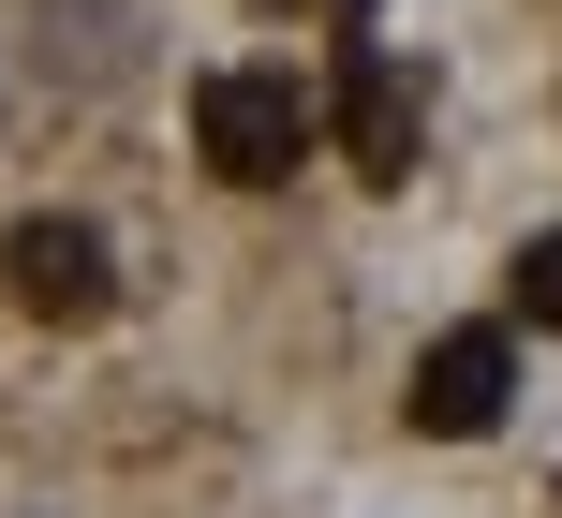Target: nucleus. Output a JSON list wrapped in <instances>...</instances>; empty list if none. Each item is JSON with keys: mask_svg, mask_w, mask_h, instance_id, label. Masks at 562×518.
Masks as SVG:
<instances>
[{"mask_svg": "<svg viewBox=\"0 0 562 518\" xmlns=\"http://www.w3.org/2000/svg\"><path fill=\"white\" fill-rule=\"evenodd\" d=\"M311 134H326V104H311V75H296V59L193 75V148H207V178H237V193H281V178L311 164Z\"/></svg>", "mask_w": 562, "mask_h": 518, "instance_id": "f257e3e1", "label": "nucleus"}, {"mask_svg": "<svg viewBox=\"0 0 562 518\" xmlns=\"http://www.w3.org/2000/svg\"><path fill=\"white\" fill-rule=\"evenodd\" d=\"M0 282H15L30 326H104L119 252H104V223H75V207H30V223L0 237Z\"/></svg>", "mask_w": 562, "mask_h": 518, "instance_id": "f03ea898", "label": "nucleus"}, {"mask_svg": "<svg viewBox=\"0 0 562 518\" xmlns=\"http://www.w3.org/2000/svg\"><path fill=\"white\" fill-rule=\"evenodd\" d=\"M504 401H518V341H504V326H445V341L415 356V385H400V415H415L429 444L504 430Z\"/></svg>", "mask_w": 562, "mask_h": 518, "instance_id": "7ed1b4c3", "label": "nucleus"}, {"mask_svg": "<svg viewBox=\"0 0 562 518\" xmlns=\"http://www.w3.org/2000/svg\"><path fill=\"white\" fill-rule=\"evenodd\" d=\"M340 148L356 178H415V75L385 45H340Z\"/></svg>", "mask_w": 562, "mask_h": 518, "instance_id": "20e7f679", "label": "nucleus"}, {"mask_svg": "<svg viewBox=\"0 0 562 518\" xmlns=\"http://www.w3.org/2000/svg\"><path fill=\"white\" fill-rule=\"evenodd\" d=\"M45 75H75V89L134 75V0H45Z\"/></svg>", "mask_w": 562, "mask_h": 518, "instance_id": "39448f33", "label": "nucleus"}, {"mask_svg": "<svg viewBox=\"0 0 562 518\" xmlns=\"http://www.w3.org/2000/svg\"><path fill=\"white\" fill-rule=\"evenodd\" d=\"M504 282H518V312L562 341V223H548V237H518V267H504Z\"/></svg>", "mask_w": 562, "mask_h": 518, "instance_id": "423d86ee", "label": "nucleus"}]
</instances>
